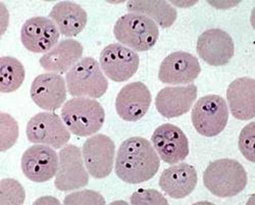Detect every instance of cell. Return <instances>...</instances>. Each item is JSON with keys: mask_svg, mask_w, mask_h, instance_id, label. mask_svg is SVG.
<instances>
[{"mask_svg": "<svg viewBox=\"0 0 255 205\" xmlns=\"http://www.w3.org/2000/svg\"><path fill=\"white\" fill-rule=\"evenodd\" d=\"M201 73L197 57L185 51H177L167 55L159 67L158 79L164 84H190Z\"/></svg>", "mask_w": 255, "mask_h": 205, "instance_id": "obj_15", "label": "cell"}, {"mask_svg": "<svg viewBox=\"0 0 255 205\" xmlns=\"http://www.w3.org/2000/svg\"><path fill=\"white\" fill-rule=\"evenodd\" d=\"M248 178L244 167L234 159L215 160L203 174L205 188L221 198L236 196L247 186Z\"/></svg>", "mask_w": 255, "mask_h": 205, "instance_id": "obj_2", "label": "cell"}, {"mask_svg": "<svg viewBox=\"0 0 255 205\" xmlns=\"http://www.w3.org/2000/svg\"><path fill=\"white\" fill-rule=\"evenodd\" d=\"M151 144L159 158L168 165H176L189 155V141L185 133L177 126L163 124L151 137Z\"/></svg>", "mask_w": 255, "mask_h": 205, "instance_id": "obj_12", "label": "cell"}, {"mask_svg": "<svg viewBox=\"0 0 255 205\" xmlns=\"http://www.w3.org/2000/svg\"><path fill=\"white\" fill-rule=\"evenodd\" d=\"M115 37L124 46L134 51L151 49L159 37L158 26L146 15L130 12L121 16L114 28Z\"/></svg>", "mask_w": 255, "mask_h": 205, "instance_id": "obj_4", "label": "cell"}, {"mask_svg": "<svg viewBox=\"0 0 255 205\" xmlns=\"http://www.w3.org/2000/svg\"><path fill=\"white\" fill-rule=\"evenodd\" d=\"M88 183L89 173L86 166H84L81 149L75 145H66L59 151L55 188L62 192H69L87 186Z\"/></svg>", "mask_w": 255, "mask_h": 205, "instance_id": "obj_8", "label": "cell"}, {"mask_svg": "<svg viewBox=\"0 0 255 205\" xmlns=\"http://www.w3.org/2000/svg\"><path fill=\"white\" fill-rule=\"evenodd\" d=\"M227 99L233 116L240 120L255 116V81L243 77L234 80L227 90Z\"/></svg>", "mask_w": 255, "mask_h": 205, "instance_id": "obj_20", "label": "cell"}, {"mask_svg": "<svg viewBox=\"0 0 255 205\" xmlns=\"http://www.w3.org/2000/svg\"><path fill=\"white\" fill-rule=\"evenodd\" d=\"M59 31L52 20L45 16L27 19L20 30L25 48L34 53H47L58 42Z\"/></svg>", "mask_w": 255, "mask_h": 205, "instance_id": "obj_13", "label": "cell"}, {"mask_svg": "<svg viewBox=\"0 0 255 205\" xmlns=\"http://www.w3.org/2000/svg\"><path fill=\"white\" fill-rule=\"evenodd\" d=\"M160 167V158L151 143L142 137L125 140L117 154L116 174L128 184H140L152 179Z\"/></svg>", "mask_w": 255, "mask_h": 205, "instance_id": "obj_1", "label": "cell"}, {"mask_svg": "<svg viewBox=\"0 0 255 205\" xmlns=\"http://www.w3.org/2000/svg\"><path fill=\"white\" fill-rule=\"evenodd\" d=\"M82 154L89 175L94 179H104L112 174L116 145L109 136L97 134L88 138L83 145Z\"/></svg>", "mask_w": 255, "mask_h": 205, "instance_id": "obj_9", "label": "cell"}, {"mask_svg": "<svg viewBox=\"0 0 255 205\" xmlns=\"http://www.w3.org/2000/svg\"><path fill=\"white\" fill-rule=\"evenodd\" d=\"M130 12H136L151 18L163 29L169 28L176 22L178 12L176 8L163 0H133L127 3Z\"/></svg>", "mask_w": 255, "mask_h": 205, "instance_id": "obj_23", "label": "cell"}, {"mask_svg": "<svg viewBox=\"0 0 255 205\" xmlns=\"http://www.w3.org/2000/svg\"><path fill=\"white\" fill-rule=\"evenodd\" d=\"M105 199L104 197L93 190H82L78 192H74L70 195H68L65 200H63V204L66 205H104Z\"/></svg>", "mask_w": 255, "mask_h": 205, "instance_id": "obj_27", "label": "cell"}, {"mask_svg": "<svg viewBox=\"0 0 255 205\" xmlns=\"http://www.w3.org/2000/svg\"><path fill=\"white\" fill-rule=\"evenodd\" d=\"M197 87L194 84L163 88L155 98L156 109L166 118L179 117L192 107L197 98Z\"/></svg>", "mask_w": 255, "mask_h": 205, "instance_id": "obj_18", "label": "cell"}, {"mask_svg": "<svg viewBox=\"0 0 255 205\" xmlns=\"http://www.w3.org/2000/svg\"><path fill=\"white\" fill-rule=\"evenodd\" d=\"M66 80L59 74L46 73L35 78L31 86V97L37 106L44 110L58 109L67 99Z\"/></svg>", "mask_w": 255, "mask_h": 205, "instance_id": "obj_16", "label": "cell"}, {"mask_svg": "<svg viewBox=\"0 0 255 205\" xmlns=\"http://www.w3.org/2000/svg\"><path fill=\"white\" fill-rule=\"evenodd\" d=\"M151 93L142 82H133L119 92L116 99V109L121 118L126 121L141 119L151 105Z\"/></svg>", "mask_w": 255, "mask_h": 205, "instance_id": "obj_17", "label": "cell"}, {"mask_svg": "<svg viewBox=\"0 0 255 205\" xmlns=\"http://www.w3.org/2000/svg\"><path fill=\"white\" fill-rule=\"evenodd\" d=\"M26 199V192L20 183L14 179H3L0 182V204L22 205Z\"/></svg>", "mask_w": 255, "mask_h": 205, "instance_id": "obj_25", "label": "cell"}, {"mask_svg": "<svg viewBox=\"0 0 255 205\" xmlns=\"http://www.w3.org/2000/svg\"><path fill=\"white\" fill-rule=\"evenodd\" d=\"M49 17L56 25L59 33L68 38L80 34L87 25L88 15L81 5L72 1H60L56 3Z\"/></svg>", "mask_w": 255, "mask_h": 205, "instance_id": "obj_22", "label": "cell"}, {"mask_svg": "<svg viewBox=\"0 0 255 205\" xmlns=\"http://www.w3.org/2000/svg\"><path fill=\"white\" fill-rule=\"evenodd\" d=\"M197 182L198 176L195 168L183 162L162 172L159 187L169 197L182 199L194 191Z\"/></svg>", "mask_w": 255, "mask_h": 205, "instance_id": "obj_19", "label": "cell"}, {"mask_svg": "<svg viewBox=\"0 0 255 205\" xmlns=\"http://www.w3.org/2000/svg\"><path fill=\"white\" fill-rule=\"evenodd\" d=\"M27 138L34 144H44L59 149L68 144L71 133L68 127L56 113L40 112L34 115L26 129Z\"/></svg>", "mask_w": 255, "mask_h": 205, "instance_id": "obj_7", "label": "cell"}, {"mask_svg": "<svg viewBox=\"0 0 255 205\" xmlns=\"http://www.w3.org/2000/svg\"><path fill=\"white\" fill-rule=\"evenodd\" d=\"M99 63L106 77L122 83L131 79L137 73L140 58L136 51L123 44L113 43L101 51Z\"/></svg>", "mask_w": 255, "mask_h": 205, "instance_id": "obj_10", "label": "cell"}, {"mask_svg": "<svg viewBox=\"0 0 255 205\" xmlns=\"http://www.w3.org/2000/svg\"><path fill=\"white\" fill-rule=\"evenodd\" d=\"M197 53L205 63L212 67H222L230 63L235 53L233 38L224 30L209 29L197 40Z\"/></svg>", "mask_w": 255, "mask_h": 205, "instance_id": "obj_14", "label": "cell"}, {"mask_svg": "<svg viewBox=\"0 0 255 205\" xmlns=\"http://www.w3.org/2000/svg\"><path fill=\"white\" fill-rule=\"evenodd\" d=\"M191 118L195 130L201 136H218L225 130L229 120L227 102L219 95L203 96L194 104Z\"/></svg>", "mask_w": 255, "mask_h": 205, "instance_id": "obj_6", "label": "cell"}, {"mask_svg": "<svg viewBox=\"0 0 255 205\" xmlns=\"http://www.w3.org/2000/svg\"><path fill=\"white\" fill-rule=\"evenodd\" d=\"M18 133L16 120L5 112L0 113V151L11 148L17 141Z\"/></svg>", "mask_w": 255, "mask_h": 205, "instance_id": "obj_26", "label": "cell"}, {"mask_svg": "<svg viewBox=\"0 0 255 205\" xmlns=\"http://www.w3.org/2000/svg\"><path fill=\"white\" fill-rule=\"evenodd\" d=\"M133 205H167V200L161 193L153 189H140L131 196Z\"/></svg>", "mask_w": 255, "mask_h": 205, "instance_id": "obj_29", "label": "cell"}, {"mask_svg": "<svg viewBox=\"0 0 255 205\" xmlns=\"http://www.w3.org/2000/svg\"><path fill=\"white\" fill-rule=\"evenodd\" d=\"M26 71L18 59L12 56L0 58V92L12 93L23 85Z\"/></svg>", "mask_w": 255, "mask_h": 205, "instance_id": "obj_24", "label": "cell"}, {"mask_svg": "<svg viewBox=\"0 0 255 205\" xmlns=\"http://www.w3.org/2000/svg\"><path fill=\"white\" fill-rule=\"evenodd\" d=\"M254 141H255V122L251 121L245 126L240 133L238 146L242 155L249 161L254 162Z\"/></svg>", "mask_w": 255, "mask_h": 205, "instance_id": "obj_28", "label": "cell"}, {"mask_svg": "<svg viewBox=\"0 0 255 205\" xmlns=\"http://www.w3.org/2000/svg\"><path fill=\"white\" fill-rule=\"evenodd\" d=\"M59 156L52 147L35 144L22 156V171L32 182L44 183L56 176Z\"/></svg>", "mask_w": 255, "mask_h": 205, "instance_id": "obj_11", "label": "cell"}, {"mask_svg": "<svg viewBox=\"0 0 255 205\" xmlns=\"http://www.w3.org/2000/svg\"><path fill=\"white\" fill-rule=\"evenodd\" d=\"M67 87L73 97H102L109 88V81L103 75L98 61L84 57L67 73Z\"/></svg>", "mask_w": 255, "mask_h": 205, "instance_id": "obj_5", "label": "cell"}, {"mask_svg": "<svg viewBox=\"0 0 255 205\" xmlns=\"http://www.w3.org/2000/svg\"><path fill=\"white\" fill-rule=\"evenodd\" d=\"M61 118L71 133L79 137H88L102 128L105 111L95 99L75 97L62 106Z\"/></svg>", "mask_w": 255, "mask_h": 205, "instance_id": "obj_3", "label": "cell"}, {"mask_svg": "<svg viewBox=\"0 0 255 205\" xmlns=\"http://www.w3.org/2000/svg\"><path fill=\"white\" fill-rule=\"evenodd\" d=\"M84 48L75 39L61 40L50 51L40 58V66L48 73H68L79 60Z\"/></svg>", "mask_w": 255, "mask_h": 205, "instance_id": "obj_21", "label": "cell"}]
</instances>
